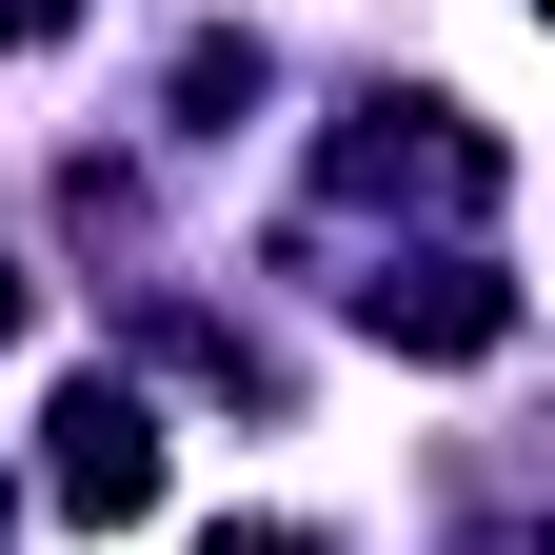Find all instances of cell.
<instances>
[{
  "label": "cell",
  "instance_id": "cell-3",
  "mask_svg": "<svg viewBox=\"0 0 555 555\" xmlns=\"http://www.w3.org/2000/svg\"><path fill=\"white\" fill-rule=\"evenodd\" d=\"M198 555H318L298 516H219V535H198Z\"/></svg>",
  "mask_w": 555,
  "mask_h": 555
},
{
  "label": "cell",
  "instance_id": "cell-4",
  "mask_svg": "<svg viewBox=\"0 0 555 555\" xmlns=\"http://www.w3.org/2000/svg\"><path fill=\"white\" fill-rule=\"evenodd\" d=\"M60 21H80V0H0V40H60Z\"/></svg>",
  "mask_w": 555,
  "mask_h": 555
},
{
  "label": "cell",
  "instance_id": "cell-1",
  "mask_svg": "<svg viewBox=\"0 0 555 555\" xmlns=\"http://www.w3.org/2000/svg\"><path fill=\"white\" fill-rule=\"evenodd\" d=\"M40 516H80V535L159 516V416H139L119 377H60L40 397Z\"/></svg>",
  "mask_w": 555,
  "mask_h": 555
},
{
  "label": "cell",
  "instance_id": "cell-2",
  "mask_svg": "<svg viewBox=\"0 0 555 555\" xmlns=\"http://www.w3.org/2000/svg\"><path fill=\"white\" fill-rule=\"evenodd\" d=\"M358 318L397 337V358H496V337H516V278H496V258H377Z\"/></svg>",
  "mask_w": 555,
  "mask_h": 555
},
{
  "label": "cell",
  "instance_id": "cell-5",
  "mask_svg": "<svg viewBox=\"0 0 555 555\" xmlns=\"http://www.w3.org/2000/svg\"><path fill=\"white\" fill-rule=\"evenodd\" d=\"M21 318H40V278H21V258H0V337H21Z\"/></svg>",
  "mask_w": 555,
  "mask_h": 555
}]
</instances>
